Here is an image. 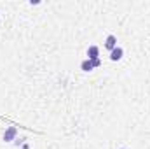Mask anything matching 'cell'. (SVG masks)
<instances>
[{"mask_svg": "<svg viewBox=\"0 0 150 149\" xmlns=\"http://www.w3.org/2000/svg\"><path fill=\"white\" fill-rule=\"evenodd\" d=\"M100 65H101V60H89V58H86V60L80 62V70H84V72H91V70L98 69Z\"/></svg>", "mask_w": 150, "mask_h": 149, "instance_id": "obj_1", "label": "cell"}, {"mask_svg": "<svg viewBox=\"0 0 150 149\" xmlns=\"http://www.w3.org/2000/svg\"><path fill=\"white\" fill-rule=\"evenodd\" d=\"M18 139V128L16 126H7V130L4 132V142H12Z\"/></svg>", "mask_w": 150, "mask_h": 149, "instance_id": "obj_2", "label": "cell"}, {"mask_svg": "<svg viewBox=\"0 0 150 149\" xmlns=\"http://www.w3.org/2000/svg\"><path fill=\"white\" fill-rule=\"evenodd\" d=\"M115 47H117V37H115L113 34L107 35V39H105V49L112 51V49H115Z\"/></svg>", "mask_w": 150, "mask_h": 149, "instance_id": "obj_3", "label": "cell"}, {"mask_svg": "<svg viewBox=\"0 0 150 149\" xmlns=\"http://www.w3.org/2000/svg\"><path fill=\"white\" fill-rule=\"evenodd\" d=\"M87 58L89 60H100V47L98 46H89L87 47Z\"/></svg>", "mask_w": 150, "mask_h": 149, "instance_id": "obj_4", "label": "cell"}, {"mask_svg": "<svg viewBox=\"0 0 150 149\" xmlns=\"http://www.w3.org/2000/svg\"><path fill=\"white\" fill-rule=\"evenodd\" d=\"M122 56H124V49H122L120 46H117L115 49L110 51V60H112V62H119Z\"/></svg>", "mask_w": 150, "mask_h": 149, "instance_id": "obj_5", "label": "cell"}, {"mask_svg": "<svg viewBox=\"0 0 150 149\" xmlns=\"http://www.w3.org/2000/svg\"><path fill=\"white\" fill-rule=\"evenodd\" d=\"M21 149H30V144H23V146H21Z\"/></svg>", "mask_w": 150, "mask_h": 149, "instance_id": "obj_6", "label": "cell"}, {"mask_svg": "<svg viewBox=\"0 0 150 149\" xmlns=\"http://www.w3.org/2000/svg\"><path fill=\"white\" fill-rule=\"evenodd\" d=\"M119 149H127V148H119Z\"/></svg>", "mask_w": 150, "mask_h": 149, "instance_id": "obj_7", "label": "cell"}]
</instances>
